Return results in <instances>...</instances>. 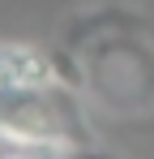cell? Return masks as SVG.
Masks as SVG:
<instances>
[{"label":"cell","instance_id":"cell-2","mask_svg":"<svg viewBox=\"0 0 154 159\" xmlns=\"http://www.w3.org/2000/svg\"><path fill=\"white\" fill-rule=\"evenodd\" d=\"M22 86H56L51 56L22 43H0V90H22Z\"/></svg>","mask_w":154,"mask_h":159},{"label":"cell","instance_id":"cell-3","mask_svg":"<svg viewBox=\"0 0 154 159\" xmlns=\"http://www.w3.org/2000/svg\"><path fill=\"white\" fill-rule=\"evenodd\" d=\"M60 159H116V155L94 151V146H69V151H60Z\"/></svg>","mask_w":154,"mask_h":159},{"label":"cell","instance_id":"cell-1","mask_svg":"<svg viewBox=\"0 0 154 159\" xmlns=\"http://www.w3.org/2000/svg\"><path fill=\"white\" fill-rule=\"evenodd\" d=\"M0 138L13 142L17 151H56V155L77 146L60 112L56 86L0 90Z\"/></svg>","mask_w":154,"mask_h":159},{"label":"cell","instance_id":"cell-4","mask_svg":"<svg viewBox=\"0 0 154 159\" xmlns=\"http://www.w3.org/2000/svg\"><path fill=\"white\" fill-rule=\"evenodd\" d=\"M0 159H34V155H26V151H13V155H0Z\"/></svg>","mask_w":154,"mask_h":159}]
</instances>
